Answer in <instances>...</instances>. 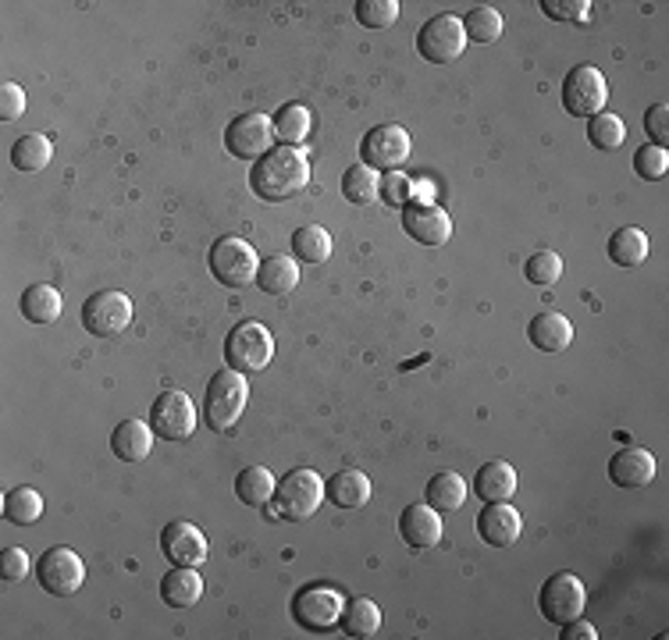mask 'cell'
I'll return each mask as SVG.
<instances>
[{"label": "cell", "instance_id": "8fae6325", "mask_svg": "<svg viewBox=\"0 0 669 640\" xmlns=\"http://www.w3.org/2000/svg\"><path fill=\"white\" fill-rule=\"evenodd\" d=\"M538 605H541V616H545L549 623L563 626L584 612V605H588V591H584V583L574 573H552L545 583H541Z\"/></svg>", "mask_w": 669, "mask_h": 640}, {"label": "cell", "instance_id": "7c38bea8", "mask_svg": "<svg viewBox=\"0 0 669 640\" xmlns=\"http://www.w3.org/2000/svg\"><path fill=\"white\" fill-rule=\"evenodd\" d=\"M410 157V132L402 125H378L360 143V164L374 171H399V164Z\"/></svg>", "mask_w": 669, "mask_h": 640}, {"label": "cell", "instance_id": "f546056e", "mask_svg": "<svg viewBox=\"0 0 669 640\" xmlns=\"http://www.w3.org/2000/svg\"><path fill=\"white\" fill-rule=\"evenodd\" d=\"M339 626L345 637H374L382 630V608L371 597H353V602H345Z\"/></svg>", "mask_w": 669, "mask_h": 640}, {"label": "cell", "instance_id": "ba28073f", "mask_svg": "<svg viewBox=\"0 0 669 640\" xmlns=\"http://www.w3.org/2000/svg\"><path fill=\"white\" fill-rule=\"evenodd\" d=\"M342 608H345V597L334 588H325V583L303 588L296 597H292V619H296L303 630H310V633L334 630L339 619H342Z\"/></svg>", "mask_w": 669, "mask_h": 640}, {"label": "cell", "instance_id": "52a82bcc", "mask_svg": "<svg viewBox=\"0 0 669 640\" xmlns=\"http://www.w3.org/2000/svg\"><path fill=\"white\" fill-rule=\"evenodd\" d=\"M609 100L606 75L595 64H574L563 79V107L574 118H595L602 115V107Z\"/></svg>", "mask_w": 669, "mask_h": 640}, {"label": "cell", "instance_id": "44dd1931", "mask_svg": "<svg viewBox=\"0 0 669 640\" xmlns=\"http://www.w3.org/2000/svg\"><path fill=\"white\" fill-rule=\"evenodd\" d=\"M513 491H517V470L506 459H492V463H484L478 470V477H473V495L481 498V502H509Z\"/></svg>", "mask_w": 669, "mask_h": 640}, {"label": "cell", "instance_id": "bcb514c9", "mask_svg": "<svg viewBox=\"0 0 669 640\" xmlns=\"http://www.w3.org/2000/svg\"><path fill=\"white\" fill-rule=\"evenodd\" d=\"M595 637H598V630H595L591 623H584L580 616L563 623V640H595Z\"/></svg>", "mask_w": 669, "mask_h": 640}, {"label": "cell", "instance_id": "ee69618b", "mask_svg": "<svg viewBox=\"0 0 669 640\" xmlns=\"http://www.w3.org/2000/svg\"><path fill=\"white\" fill-rule=\"evenodd\" d=\"M645 132L652 135V146H662L669 143V107L666 104H652L645 110Z\"/></svg>", "mask_w": 669, "mask_h": 640}, {"label": "cell", "instance_id": "8992f818", "mask_svg": "<svg viewBox=\"0 0 669 640\" xmlns=\"http://www.w3.org/2000/svg\"><path fill=\"white\" fill-rule=\"evenodd\" d=\"M132 317H136V306L118 288L93 292V296L82 303V328H86L90 335H96V339L121 335V331L132 324Z\"/></svg>", "mask_w": 669, "mask_h": 640}, {"label": "cell", "instance_id": "83f0119b", "mask_svg": "<svg viewBox=\"0 0 669 640\" xmlns=\"http://www.w3.org/2000/svg\"><path fill=\"white\" fill-rule=\"evenodd\" d=\"M257 285H260V292H268V296H289V292L300 285V263L289 260V257L260 260Z\"/></svg>", "mask_w": 669, "mask_h": 640}, {"label": "cell", "instance_id": "e575fe53", "mask_svg": "<svg viewBox=\"0 0 669 640\" xmlns=\"http://www.w3.org/2000/svg\"><path fill=\"white\" fill-rule=\"evenodd\" d=\"M44 517V498H39L36 488H11L4 495V520L8 523H19V526H30Z\"/></svg>", "mask_w": 669, "mask_h": 640}, {"label": "cell", "instance_id": "5bb4252c", "mask_svg": "<svg viewBox=\"0 0 669 640\" xmlns=\"http://www.w3.org/2000/svg\"><path fill=\"white\" fill-rule=\"evenodd\" d=\"M225 146L239 161H260L274 150V121L268 115H243L225 129Z\"/></svg>", "mask_w": 669, "mask_h": 640}, {"label": "cell", "instance_id": "30bf717a", "mask_svg": "<svg viewBox=\"0 0 669 640\" xmlns=\"http://www.w3.org/2000/svg\"><path fill=\"white\" fill-rule=\"evenodd\" d=\"M467 50V33H463V19L456 15H435L421 25L416 33V54L427 64H449L459 54Z\"/></svg>", "mask_w": 669, "mask_h": 640}, {"label": "cell", "instance_id": "2e32d148", "mask_svg": "<svg viewBox=\"0 0 669 640\" xmlns=\"http://www.w3.org/2000/svg\"><path fill=\"white\" fill-rule=\"evenodd\" d=\"M161 552L175 566H200V562H207V555H211L203 531H200V526H192L189 520H172L164 526V531H161Z\"/></svg>", "mask_w": 669, "mask_h": 640}, {"label": "cell", "instance_id": "4316f807", "mask_svg": "<svg viewBox=\"0 0 669 640\" xmlns=\"http://www.w3.org/2000/svg\"><path fill=\"white\" fill-rule=\"evenodd\" d=\"M274 473L263 470V466H246L239 477H235V498L249 509H268L271 498H274Z\"/></svg>", "mask_w": 669, "mask_h": 640}, {"label": "cell", "instance_id": "d4e9b609", "mask_svg": "<svg viewBox=\"0 0 669 640\" xmlns=\"http://www.w3.org/2000/svg\"><path fill=\"white\" fill-rule=\"evenodd\" d=\"M19 310H22L25 320H30V324H54V320H58L61 310H64V299L54 285H33V288L22 292Z\"/></svg>", "mask_w": 669, "mask_h": 640}, {"label": "cell", "instance_id": "7a4b0ae2", "mask_svg": "<svg viewBox=\"0 0 669 640\" xmlns=\"http://www.w3.org/2000/svg\"><path fill=\"white\" fill-rule=\"evenodd\" d=\"M320 502H325V481H320V473L300 466V470H289L285 477L278 481L268 517L285 520V523H303L314 517Z\"/></svg>", "mask_w": 669, "mask_h": 640}, {"label": "cell", "instance_id": "4dcf8cb0", "mask_svg": "<svg viewBox=\"0 0 669 640\" xmlns=\"http://www.w3.org/2000/svg\"><path fill=\"white\" fill-rule=\"evenodd\" d=\"M271 121H274V139H282V146H300L303 139L310 135V129H314L310 107H303V104L278 107V115Z\"/></svg>", "mask_w": 669, "mask_h": 640}, {"label": "cell", "instance_id": "3957f363", "mask_svg": "<svg viewBox=\"0 0 669 640\" xmlns=\"http://www.w3.org/2000/svg\"><path fill=\"white\" fill-rule=\"evenodd\" d=\"M249 406V378L239 370H218L211 384H207L203 395V416L207 427L218 430V435H228V430L243 420V413Z\"/></svg>", "mask_w": 669, "mask_h": 640}, {"label": "cell", "instance_id": "ffe728a7", "mask_svg": "<svg viewBox=\"0 0 669 640\" xmlns=\"http://www.w3.org/2000/svg\"><path fill=\"white\" fill-rule=\"evenodd\" d=\"M153 441H157L153 427L132 416V420H121L115 427V435H110V449H115L121 463H146L150 452H153Z\"/></svg>", "mask_w": 669, "mask_h": 640}, {"label": "cell", "instance_id": "836d02e7", "mask_svg": "<svg viewBox=\"0 0 669 640\" xmlns=\"http://www.w3.org/2000/svg\"><path fill=\"white\" fill-rule=\"evenodd\" d=\"M502 29H506V19H502L498 8H473L463 19L467 44H495Z\"/></svg>", "mask_w": 669, "mask_h": 640}, {"label": "cell", "instance_id": "f6af8a7d", "mask_svg": "<svg viewBox=\"0 0 669 640\" xmlns=\"http://www.w3.org/2000/svg\"><path fill=\"white\" fill-rule=\"evenodd\" d=\"M0 577H4L8 583L30 577V555H25V548H8L4 552V559H0Z\"/></svg>", "mask_w": 669, "mask_h": 640}, {"label": "cell", "instance_id": "ab89813d", "mask_svg": "<svg viewBox=\"0 0 669 640\" xmlns=\"http://www.w3.org/2000/svg\"><path fill=\"white\" fill-rule=\"evenodd\" d=\"M634 171L637 178H648V182H659L669 171V153L662 146H641L634 153Z\"/></svg>", "mask_w": 669, "mask_h": 640}, {"label": "cell", "instance_id": "d6a6232c", "mask_svg": "<svg viewBox=\"0 0 669 640\" xmlns=\"http://www.w3.org/2000/svg\"><path fill=\"white\" fill-rule=\"evenodd\" d=\"M378 189H382V175L367 168V164H353V168H345L342 175V197L356 203V206H371L378 200Z\"/></svg>", "mask_w": 669, "mask_h": 640}, {"label": "cell", "instance_id": "7402d4cb", "mask_svg": "<svg viewBox=\"0 0 669 640\" xmlns=\"http://www.w3.org/2000/svg\"><path fill=\"white\" fill-rule=\"evenodd\" d=\"M161 597L172 608H192L203 597V577L197 573V566H175L167 569L161 580Z\"/></svg>", "mask_w": 669, "mask_h": 640}, {"label": "cell", "instance_id": "8d00e7d4", "mask_svg": "<svg viewBox=\"0 0 669 640\" xmlns=\"http://www.w3.org/2000/svg\"><path fill=\"white\" fill-rule=\"evenodd\" d=\"M588 139H591L595 150H620L623 139H626V125L620 115L602 110V115L588 118Z\"/></svg>", "mask_w": 669, "mask_h": 640}, {"label": "cell", "instance_id": "74e56055", "mask_svg": "<svg viewBox=\"0 0 669 640\" xmlns=\"http://www.w3.org/2000/svg\"><path fill=\"white\" fill-rule=\"evenodd\" d=\"M524 274L531 285H555L563 277V257L552 249H538V253L524 263Z\"/></svg>", "mask_w": 669, "mask_h": 640}, {"label": "cell", "instance_id": "603a6c76", "mask_svg": "<svg viewBox=\"0 0 669 640\" xmlns=\"http://www.w3.org/2000/svg\"><path fill=\"white\" fill-rule=\"evenodd\" d=\"M325 498L339 509H360L371 498V481L364 470H339L331 481H325Z\"/></svg>", "mask_w": 669, "mask_h": 640}, {"label": "cell", "instance_id": "e0dca14e", "mask_svg": "<svg viewBox=\"0 0 669 640\" xmlns=\"http://www.w3.org/2000/svg\"><path fill=\"white\" fill-rule=\"evenodd\" d=\"M520 531L524 520L509 502H484V509L478 512V537L488 548H513Z\"/></svg>", "mask_w": 669, "mask_h": 640}, {"label": "cell", "instance_id": "d6986e66", "mask_svg": "<svg viewBox=\"0 0 669 640\" xmlns=\"http://www.w3.org/2000/svg\"><path fill=\"white\" fill-rule=\"evenodd\" d=\"M609 481L623 491H637L648 488L655 481V455L648 449H620L609 459Z\"/></svg>", "mask_w": 669, "mask_h": 640}, {"label": "cell", "instance_id": "cb8c5ba5", "mask_svg": "<svg viewBox=\"0 0 669 640\" xmlns=\"http://www.w3.org/2000/svg\"><path fill=\"white\" fill-rule=\"evenodd\" d=\"M527 339H531L535 349L541 353H563L570 349V342H574V324L563 317V313H538L531 320V328H527Z\"/></svg>", "mask_w": 669, "mask_h": 640}, {"label": "cell", "instance_id": "ac0fdd59", "mask_svg": "<svg viewBox=\"0 0 669 640\" xmlns=\"http://www.w3.org/2000/svg\"><path fill=\"white\" fill-rule=\"evenodd\" d=\"M442 512L431 509L427 502H413L402 509L399 517V534L402 541L413 548V552H424V548H438L442 545Z\"/></svg>", "mask_w": 669, "mask_h": 640}, {"label": "cell", "instance_id": "b9f144b4", "mask_svg": "<svg viewBox=\"0 0 669 640\" xmlns=\"http://www.w3.org/2000/svg\"><path fill=\"white\" fill-rule=\"evenodd\" d=\"M541 11L555 22H584L591 4L588 0H541Z\"/></svg>", "mask_w": 669, "mask_h": 640}, {"label": "cell", "instance_id": "60d3db41", "mask_svg": "<svg viewBox=\"0 0 669 640\" xmlns=\"http://www.w3.org/2000/svg\"><path fill=\"white\" fill-rule=\"evenodd\" d=\"M378 197L388 203V206H407L413 200V178L402 175V171H388L382 175V189Z\"/></svg>", "mask_w": 669, "mask_h": 640}, {"label": "cell", "instance_id": "7bdbcfd3", "mask_svg": "<svg viewBox=\"0 0 669 640\" xmlns=\"http://www.w3.org/2000/svg\"><path fill=\"white\" fill-rule=\"evenodd\" d=\"M22 115H25V90L19 82H4V86H0V121L11 125Z\"/></svg>", "mask_w": 669, "mask_h": 640}, {"label": "cell", "instance_id": "5b68a950", "mask_svg": "<svg viewBox=\"0 0 669 640\" xmlns=\"http://www.w3.org/2000/svg\"><path fill=\"white\" fill-rule=\"evenodd\" d=\"M257 271H260V257L257 249L246 239H235L225 235L211 246V274L218 277L225 288H249L257 285Z\"/></svg>", "mask_w": 669, "mask_h": 640}, {"label": "cell", "instance_id": "d590c367", "mask_svg": "<svg viewBox=\"0 0 669 640\" xmlns=\"http://www.w3.org/2000/svg\"><path fill=\"white\" fill-rule=\"evenodd\" d=\"M292 253H296L303 263H328L331 257V235L328 228L320 225H306L292 235Z\"/></svg>", "mask_w": 669, "mask_h": 640}, {"label": "cell", "instance_id": "4fadbf2b", "mask_svg": "<svg viewBox=\"0 0 669 640\" xmlns=\"http://www.w3.org/2000/svg\"><path fill=\"white\" fill-rule=\"evenodd\" d=\"M36 577H39V583H44V591L68 597L82 588V580H86V566H82L79 552L61 545V548H47L44 555H39Z\"/></svg>", "mask_w": 669, "mask_h": 640}, {"label": "cell", "instance_id": "9a60e30c", "mask_svg": "<svg viewBox=\"0 0 669 640\" xmlns=\"http://www.w3.org/2000/svg\"><path fill=\"white\" fill-rule=\"evenodd\" d=\"M402 232H407L410 239H416L421 246H445V242H449V235H453V221L435 203L410 200L407 206H402Z\"/></svg>", "mask_w": 669, "mask_h": 640}, {"label": "cell", "instance_id": "9c48e42d", "mask_svg": "<svg viewBox=\"0 0 669 640\" xmlns=\"http://www.w3.org/2000/svg\"><path fill=\"white\" fill-rule=\"evenodd\" d=\"M150 427L164 441H186L197 435V406H192V399L186 392L167 388L150 406Z\"/></svg>", "mask_w": 669, "mask_h": 640}, {"label": "cell", "instance_id": "f35d334b", "mask_svg": "<svg viewBox=\"0 0 669 640\" xmlns=\"http://www.w3.org/2000/svg\"><path fill=\"white\" fill-rule=\"evenodd\" d=\"M356 19L360 25H367V29H388V25H396L399 19V4L396 0H360Z\"/></svg>", "mask_w": 669, "mask_h": 640}, {"label": "cell", "instance_id": "1f68e13d", "mask_svg": "<svg viewBox=\"0 0 669 640\" xmlns=\"http://www.w3.org/2000/svg\"><path fill=\"white\" fill-rule=\"evenodd\" d=\"M54 157V143L47 135H39V132H30V135H22L15 146H11V164H15L19 171H44L47 164Z\"/></svg>", "mask_w": 669, "mask_h": 640}, {"label": "cell", "instance_id": "f1b7e54d", "mask_svg": "<svg viewBox=\"0 0 669 640\" xmlns=\"http://www.w3.org/2000/svg\"><path fill=\"white\" fill-rule=\"evenodd\" d=\"M609 260L620 263V268H637V263H645L648 253H652V239L641 228H620L617 235L609 239Z\"/></svg>", "mask_w": 669, "mask_h": 640}, {"label": "cell", "instance_id": "484cf974", "mask_svg": "<svg viewBox=\"0 0 669 640\" xmlns=\"http://www.w3.org/2000/svg\"><path fill=\"white\" fill-rule=\"evenodd\" d=\"M467 481L459 477L456 470H442L435 473V477L427 481V488H424V502L431 509H438V512H456L459 506L467 502Z\"/></svg>", "mask_w": 669, "mask_h": 640}, {"label": "cell", "instance_id": "6da1fadb", "mask_svg": "<svg viewBox=\"0 0 669 640\" xmlns=\"http://www.w3.org/2000/svg\"><path fill=\"white\" fill-rule=\"evenodd\" d=\"M306 182H310V161L300 146H274L260 161H254V171H249V189L263 203H282L296 197L306 189Z\"/></svg>", "mask_w": 669, "mask_h": 640}, {"label": "cell", "instance_id": "277c9868", "mask_svg": "<svg viewBox=\"0 0 669 640\" xmlns=\"http://www.w3.org/2000/svg\"><path fill=\"white\" fill-rule=\"evenodd\" d=\"M271 356H274V339H271L268 328L257 324V320H239V324L228 331L225 359H228L232 370H239L249 378V374H260L263 367H268Z\"/></svg>", "mask_w": 669, "mask_h": 640}]
</instances>
